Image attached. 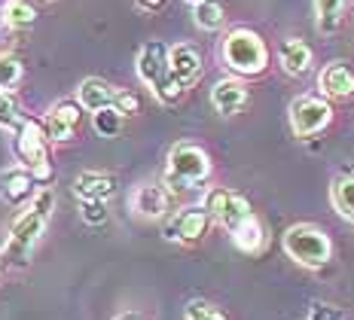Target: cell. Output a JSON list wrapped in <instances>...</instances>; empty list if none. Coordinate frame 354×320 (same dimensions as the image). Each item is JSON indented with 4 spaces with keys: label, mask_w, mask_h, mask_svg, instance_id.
<instances>
[{
    "label": "cell",
    "mask_w": 354,
    "mask_h": 320,
    "mask_svg": "<svg viewBox=\"0 0 354 320\" xmlns=\"http://www.w3.org/2000/svg\"><path fill=\"white\" fill-rule=\"evenodd\" d=\"M308 320H342V308H336V305L330 302H321L315 299L312 305H308Z\"/></svg>",
    "instance_id": "29"
},
{
    "label": "cell",
    "mask_w": 354,
    "mask_h": 320,
    "mask_svg": "<svg viewBox=\"0 0 354 320\" xmlns=\"http://www.w3.org/2000/svg\"><path fill=\"white\" fill-rule=\"evenodd\" d=\"M223 64L239 77H260L269 68V46L257 31L250 28H232L223 37V46H220Z\"/></svg>",
    "instance_id": "3"
},
{
    "label": "cell",
    "mask_w": 354,
    "mask_h": 320,
    "mask_svg": "<svg viewBox=\"0 0 354 320\" xmlns=\"http://www.w3.org/2000/svg\"><path fill=\"white\" fill-rule=\"evenodd\" d=\"M211 104L217 113L223 116H235L241 107L248 104V86L241 83L239 77H223L217 79L211 88Z\"/></svg>",
    "instance_id": "13"
},
{
    "label": "cell",
    "mask_w": 354,
    "mask_h": 320,
    "mask_svg": "<svg viewBox=\"0 0 354 320\" xmlns=\"http://www.w3.org/2000/svg\"><path fill=\"white\" fill-rule=\"evenodd\" d=\"M113 98H116L113 86L104 83V79H98V77L83 79L77 88V101L83 104V110H88V113H98V110H104V107H113Z\"/></svg>",
    "instance_id": "18"
},
{
    "label": "cell",
    "mask_w": 354,
    "mask_h": 320,
    "mask_svg": "<svg viewBox=\"0 0 354 320\" xmlns=\"http://www.w3.org/2000/svg\"><path fill=\"white\" fill-rule=\"evenodd\" d=\"M232 241H235V247L239 250H245V253H260L266 247V226L260 223V217H248L245 223H241L239 229H232Z\"/></svg>",
    "instance_id": "19"
},
{
    "label": "cell",
    "mask_w": 354,
    "mask_h": 320,
    "mask_svg": "<svg viewBox=\"0 0 354 320\" xmlns=\"http://www.w3.org/2000/svg\"><path fill=\"white\" fill-rule=\"evenodd\" d=\"M208 174H211V159L202 147L174 144L171 150H168V165H165L168 189H189V186L208 180Z\"/></svg>",
    "instance_id": "6"
},
{
    "label": "cell",
    "mask_w": 354,
    "mask_h": 320,
    "mask_svg": "<svg viewBox=\"0 0 354 320\" xmlns=\"http://www.w3.org/2000/svg\"><path fill=\"white\" fill-rule=\"evenodd\" d=\"M165 3H168V0H135V6H138V10H144V12H156Z\"/></svg>",
    "instance_id": "31"
},
{
    "label": "cell",
    "mask_w": 354,
    "mask_h": 320,
    "mask_svg": "<svg viewBox=\"0 0 354 320\" xmlns=\"http://www.w3.org/2000/svg\"><path fill=\"white\" fill-rule=\"evenodd\" d=\"M306 320H308V317H306Z\"/></svg>",
    "instance_id": "36"
},
{
    "label": "cell",
    "mask_w": 354,
    "mask_h": 320,
    "mask_svg": "<svg viewBox=\"0 0 354 320\" xmlns=\"http://www.w3.org/2000/svg\"><path fill=\"white\" fill-rule=\"evenodd\" d=\"M187 320H226V317L220 314V311L214 308L211 302L196 299V302H189V305H187Z\"/></svg>",
    "instance_id": "28"
},
{
    "label": "cell",
    "mask_w": 354,
    "mask_h": 320,
    "mask_svg": "<svg viewBox=\"0 0 354 320\" xmlns=\"http://www.w3.org/2000/svg\"><path fill=\"white\" fill-rule=\"evenodd\" d=\"M113 320H141V314H135V311H125V314H116Z\"/></svg>",
    "instance_id": "32"
},
{
    "label": "cell",
    "mask_w": 354,
    "mask_h": 320,
    "mask_svg": "<svg viewBox=\"0 0 354 320\" xmlns=\"http://www.w3.org/2000/svg\"><path fill=\"white\" fill-rule=\"evenodd\" d=\"M53 207H55L53 186H40L37 196L31 198V207L12 223L10 238H6V244H3V259L10 265H16V269L28 265V259H31L43 229H46V220H49V214H53Z\"/></svg>",
    "instance_id": "1"
},
{
    "label": "cell",
    "mask_w": 354,
    "mask_h": 320,
    "mask_svg": "<svg viewBox=\"0 0 354 320\" xmlns=\"http://www.w3.org/2000/svg\"><path fill=\"white\" fill-rule=\"evenodd\" d=\"M208 226H211V214L202 205H193V207L177 211L171 220H165L162 238L165 241H177V244H196L208 235Z\"/></svg>",
    "instance_id": "9"
},
{
    "label": "cell",
    "mask_w": 354,
    "mask_h": 320,
    "mask_svg": "<svg viewBox=\"0 0 354 320\" xmlns=\"http://www.w3.org/2000/svg\"><path fill=\"white\" fill-rule=\"evenodd\" d=\"M138 77L150 86L153 98L165 107L180 101L183 88L177 86L174 73H171V46H165L162 40H147L141 52H138Z\"/></svg>",
    "instance_id": "2"
},
{
    "label": "cell",
    "mask_w": 354,
    "mask_h": 320,
    "mask_svg": "<svg viewBox=\"0 0 354 320\" xmlns=\"http://www.w3.org/2000/svg\"><path fill=\"white\" fill-rule=\"evenodd\" d=\"M21 79V64L12 55H0V88H12Z\"/></svg>",
    "instance_id": "26"
},
{
    "label": "cell",
    "mask_w": 354,
    "mask_h": 320,
    "mask_svg": "<svg viewBox=\"0 0 354 320\" xmlns=\"http://www.w3.org/2000/svg\"><path fill=\"white\" fill-rule=\"evenodd\" d=\"M73 196L80 202H107L116 196V177L107 171H80L73 177Z\"/></svg>",
    "instance_id": "11"
},
{
    "label": "cell",
    "mask_w": 354,
    "mask_h": 320,
    "mask_svg": "<svg viewBox=\"0 0 354 320\" xmlns=\"http://www.w3.org/2000/svg\"><path fill=\"white\" fill-rule=\"evenodd\" d=\"M278 58H281L284 73H290V77H306L312 70V49L299 37H287L278 49Z\"/></svg>",
    "instance_id": "17"
},
{
    "label": "cell",
    "mask_w": 354,
    "mask_h": 320,
    "mask_svg": "<svg viewBox=\"0 0 354 320\" xmlns=\"http://www.w3.org/2000/svg\"><path fill=\"white\" fill-rule=\"evenodd\" d=\"M171 207V189L165 183H141L131 196V211L144 220H159Z\"/></svg>",
    "instance_id": "10"
},
{
    "label": "cell",
    "mask_w": 354,
    "mask_h": 320,
    "mask_svg": "<svg viewBox=\"0 0 354 320\" xmlns=\"http://www.w3.org/2000/svg\"><path fill=\"white\" fill-rule=\"evenodd\" d=\"M34 186H37V180L25 165L6 168L3 174H0V198H3L6 205H25L31 196H37Z\"/></svg>",
    "instance_id": "14"
},
{
    "label": "cell",
    "mask_w": 354,
    "mask_h": 320,
    "mask_svg": "<svg viewBox=\"0 0 354 320\" xmlns=\"http://www.w3.org/2000/svg\"><path fill=\"white\" fill-rule=\"evenodd\" d=\"M37 21V12L28 0H6V28L25 31Z\"/></svg>",
    "instance_id": "23"
},
{
    "label": "cell",
    "mask_w": 354,
    "mask_h": 320,
    "mask_svg": "<svg viewBox=\"0 0 354 320\" xmlns=\"http://www.w3.org/2000/svg\"><path fill=\"white\" fill-rule=\"evenodd\" d=\"M202 207L211 214V220H217L220 226L226 229V232H232V229H239L248 217H254L248 198L235 189H226V186H214V189L205 192Z\"/></svg>",
    "instance_id": "7"
},
{
    "label": "cell",
    "mask_w": 354,
    "mask_h": 320,
    "mask_svg": "<svg viewBox=\"0 0 354 320\" xmlns=\"http://www.w3.org/2000/svg\"><path fill=\"white\" fill-rule=\"evenodd\" d=\"M21 122H25V116L19 113L16 98L3 92V95H0V129H3V131H12V135H16V131L21 129Z\"/></svg>",
    "instance_id": "25"
},
{
    "label": "cell",
    "mask_w": 354,
    "mask_h": 320,
    "mask_svg": "<svg viewBox=\"0 0 354 320\" xmlns=\"http://www.w3.org/2000/svg\"><path fill=\"white\" fill-rule=\"evenodd\" d=\"M284 253L302 269H324L333 256V241L315 223H297L284 232Z\"/></svg>",
    "instance_id": "4"
},
{
    "label": "cell",
    "mask_w": 354,
    "mask_h": 320,
    "mask_svg": "<svg viewBox=\"0 0 354 320\" xmlns=\"http://www.w3.org/2000/svg\"><path fill=\"white\" fill-rule=\"evenodd\" d=\"M193 21L202 31H220L226 21V10L220 0H202V3L193 6Z\"/></svg>",
    "instance_id": "21"
},
{
    "label": "cell",
    "mask_w": 354,
    "mask_h": 320,
    "mask_svg": "<svg viewBox=\"0 0 354 320\" xmlns=\"http://www.w3.org/2000/svg\"><path fill=\"white\" fill-rule=\"evenodd\" d=\"M113 110H120L122 116H135V113H141V98L135 92H116Z\"/></svg>",
    "instance_id": "30"
},
{
    "label": "cell",
    "mask_w": 354,
    "mask_h": 320,
    "mask_svg": "<svg viewBox=\"0 0 354 320\" xmlns=\"http://www.w3.org/2000/svg\"><path fill=\"white\" fill-rule=\"evenodd\" d=\"M330 198H333L339 217L354 223V177H336L333 186H330Z\"/></svg>",
    "instance_id": "22"
},
{
    "label": "cell",
    "mask_w": 354,
    "mask_h": 320,
    "mask_svg": "<svg viewBox=\"0 0 354 320\" xmlns=\"http://www.w3.org/2000/svg\"><path fill=\"white\" fill-rule=\"evenodd\" d=\"M187 3H193V6H196V3H202V0H187Z\"/></svg>",
    "instance_id": "34"
},
{
    "label": "cell",
    "mask_w": 354,
    "mask_h": 320,
    "mask_svg": "<svg viewBox=\"0 0 354 320\" xmlns=\"http://www.w3.org/2000/svg\"><path fill=\"white\" fill-rule=\"evenodd\" d=\"M80 110H83V104L80 101H58L53 107V113L46 119V135L49 140H58V144H64V140L73 138V131H77L80 125Z\"/></svg>",
    "instance_id": "15"
},
{
    "label": "cell",
    "mask_w": 354,
    "mask_h": 320,
    "mask_svg": "<svg viewBox=\"0 0 354 320\" xmlns=\"http://www.w3.org/2000/svg\"><path fill=\"white\" fill-rule=\"evenodd\" d=\"M345 0H315V21L321 34H336L342 25Z\"/></svg>",
    "instance_id": "20"
},
{
    "label": "cell",
    "mask_w": 354,
    "mask_h": 320,
    "mask_svg": "<svg viewBox=\"0 0 354 320\" xmlns=\"http://www.w3.org/2000/svg\"><path fill=\"white\" fill-rule=\"evenodd\" d=\"M318 88L327 98H351L354 95V68L345 62H330L318 73Z\"/></svg>",
    "instance_id": "16"
},
{
    "label": "cell",
    "mask_w": 354,
    "mask_h": 320,
    "mask_svg": "<svg viewBox=\"0 0 354 320\" xmlns=\"http://www.w3.org/2000/svg\"><path fill=\"white\" fill-rule=\"evenodd\" d=\"M92 125L101 138H116L122 131V113L113 107H104L98 113H92Z\"/></svg>",
    "instance_id": "24"
},
{
    "label": "cell",
    "mask_w": 354,
    "mask_h": 320,
    "mask_svg": "<svg viewBox=\"0 0 354 320\" xmlns=\"http://www.w3.org/2000/svg\"><path fill=\"white\" fill-rule=\"evenodd\" d=\"M49 135L34 122V119H25L21 129L12 138V150H16L19 162L34 174L37 186H49L55 180V171L49 165V147H46Z\"/></svg>",
    "instance_id": "5"
},
{
    "label": "cell",
    "mask_w": 354,
    "mask_h": 320,
    "mask_svg": "<svg viewBox=\"0 0 354 320\" xmlns=\"http://www.w3.org/2000/svg\"><path fill=\"white\" fill-rule=\"evenodd\" d=\"M333 119V107H330L327 98H318V95H299V98L290 101V129L297 138H312L324 131Z\"/></svg>",
    "instance_id": "8"
},
{
    "label": "cell",
    "mask_w": 354,
    "mask_h": 320,
    "mask_svg": "<svg viewBox=\"0 0 354 320\" xmlns=\"http://www.w3.org/2000/svg\"><path fill=\"white\" fill-rule=\"evenodd\" d=\"M202 52H198L196 46H189V43H177V46H171V73L177 79V86L180 88H189L198 83V77H202Z\"/></svg>",
    "instance_id": "12"
},
{
    "label": "cell",
    "mask_w": 354,
    "mask_h": 320,
    "mask_svg": "<svg viewBox=\"0 0 354 320\" xmlns=\"http://www.w3.org/2000/svg\"><path fill=\"white\" fill-rule=\"evenodd\" d=\"M6 25V0H0V28Z\"/></svg>",
    "instance_id": "33"
},
{
    "label": "cell",
    "mask_w": 354,
    "mask_h": 320,
    "mask_svg": "<svg viewBox=\"0 0 354 320\" xmlns=\"http://www.w3.org/2000/svg\"><path fill=\"white\" fill-rule=\"evenodd\" d=\"M0 95H3V88H0Z\"/></svg>",
    "instance_id": "35"
},
{
    "label": "cell",
    "mask_w": 354,
    "mask_h": 320,
    "mask_svg": "<svg viewBox=\"0 0 354 320\" xmlns=\"http://www.w3.org/2000/svg\"><path fill=\"white\" fill-rule=\"evenodd\" d=\"M83 220L88 226H104L107 223V202H80Z\"/></svg>",
    "instance_id": "27"
}]
</instances>
